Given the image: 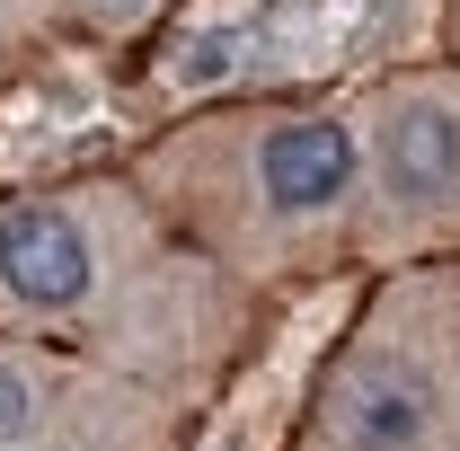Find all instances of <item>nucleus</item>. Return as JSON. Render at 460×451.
I'll list each match as a JSON object with an SVG mask.
<instances>
[{
    "mask_svg": "<svg viewBox=\"0 0 460 451\" xmlns=\"http://www.w3.org/2000/svg\"><path fill=\"white\" fill-rule=\"evenodd\" d=\"M266 301L195 257L124 169H62L0 195V337H45L213 407Z\"/></svg>",
    "mask_w": 460,
    "mask_h": 451,
    "instance_id": "obj_1",
    "label": "nucleus"
},
{
    "mask_svg": "<svg viewBox=\"0 0 460 451\" xmlns=\"http://www.w3.org/2000/svg\"><path fill=\"white\" fill-rule=\"evenodd\" d=\"M443 54L460 62V0H443Z\"/></svg>",
    "mask_w": 460,
    "mask_h": 451,
    "instance_id": "obj_8",
    "label": "nucleus"
},
{
    "mask_svg": "<svg viewBox=\"0 0 460 451\" xmlns=\"http://www.w3.org/2000/svg\"><path fill=\"white\" fill-rule=\"evenodd\" d=\"M354 266L390 275L460 257V62L425 54L354 98Z\"/></svg>",
    "mask_w": 460,
    "mask_h": 451,
    "instance_id": "obj_4",
    "label": "nucleus"
},
{
    "mask_svg": "<svg viewBox=\"0 0 460 451\" xmlns=\"http://www.w3.org/2000/svg\"><path fill=\"white\" fill-rule=\"evenodd\" d=\"M62 45V0H0V80Z\"/></svg>",
    "mask_w": 460,
    "mask_h": 451,
    "instance_id": "obj_7",
    "label": "nucleus"
},
{
    "mask_svg": "<svg viewBox=\"0 0 460 451\" xmlns=\"http://www.w3.org/2000/svg\"><path fill=\"white\" fill-rule=\"evenodd\" d=\"M151 213L257 301L354 275V115L319 89L213 98L133 151Z\"/></svg>",
    "mask_w": 460,
    "mask_h": 451,
    "instance_id": "obj_2",
    "label": "nucleus"
},
{
    "mask_svg": "<svg viewBox=\"0 0 460 451\" xmlns=\"http://www.w3.org/2000/svg\"><path fill=\"white\" fill-rule=\"evenodd\" d=\"M204 407L45 337H0V451H195Z\"/></svg>",
    "mask_w": 460,
    "mask_h": 451,
    "instance_id": "obj_5",
    "label": "nucleus"
},
{
    "mask_svg": "<svg viewBox=\"0 0 460 451\" xmlns=\"http://www.w3.org/2000/svg\"><path fill=\"white\" fill-rule=\"evenodd\" d=\"M284 451H460V257L363 283Z\"/></svg>",
    "mask_w": 460,
    "mask_h": 451,
    "instance_id": "obj_3",
    "label": "nucleus"
},
{
    "mask_svg": "<svg viewBox=\"0 0 460 451\" xmlns=\"http://www.w3.org/2000/svg\"><path fill=\"white\" fill-rule=\"evenodd\" d=\"M177 0H62V45H98V54H124L142 45L151 27H169Z\"/></svg>",
    "mask_w": 460,
    "mask_h": 451,
    "instance_id": "obj_6",
    "label": "nucleus"
}]
</instances>
